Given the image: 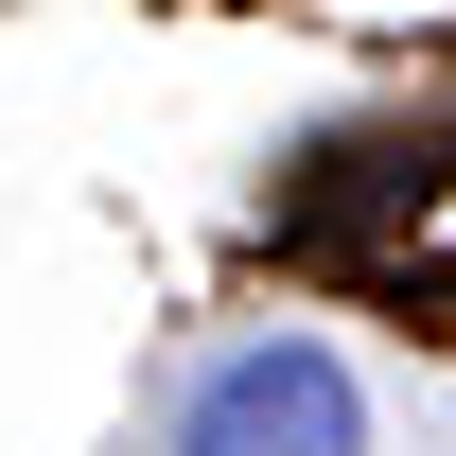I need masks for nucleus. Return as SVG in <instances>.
I'll list each match as a JSON object with an SVG mask.
<instances>
[{
    "label": "nucleus",
    "mask_w": 456,
    "mask_h": 456,
    "mask_svg": "<svg viewBox=\"0 0 456 456\" xmlns=\"http://www.w3.org/2000/svg\"><path fill=\"white\" fill-rule=\"evenodd\" d=\"M175 456H369V387H351L334 334H246L193 369Z\"/></svg>",
    "instance_id": "obj_1"
}]
</instances>
